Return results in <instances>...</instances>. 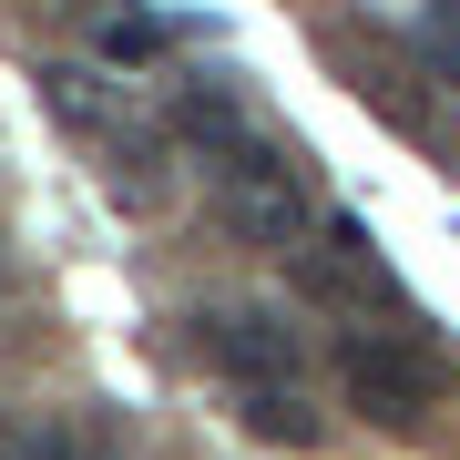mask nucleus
<instances>
[{
  "instance_id": "1",
  "label": "nucleus",
  "mask_w": 460,
  "mask_h": 460,
  "mask_svg": "<svg viewBox=\"0 0 460 460\" xmlns=\"http://www.w3.org/2000/svg\"><path fill=\"white\" fill-rule=\"evenodd\" d=\"M215 205L246 246H277L296 256L307 246V184H296V154H277L266 133H246L235 154H215Z\"/></svg>"
},
{
  "instance_id": "2",
  "label": "nucleus",
  "mask_w": 460,
  "mask_h": 460,
  "mask_svg": "<svg viewBox=\"0 0 460 460\" xmlns=\"http://www.w3.org/2000/svg\"><path fill=\"white\" fill-rule=\"evenodd\" d=\"M338 378H348V399H358L368 420H420L429 399H440V358L410 348V338H348Z\"/></svg>"
},
{
  "instance_id": "3",
  "label": "nucleus",
  "mask_w": 460,
  "mask_h": 460,
  "mask_svg": "<svg viewBox=\"0 0 460 460\" xmlns=\"http://www.w3.org/2000/svg\"><path fill=\"white\" fill-rule=\"evenodd\" d=\"M195 348H205V358L235 378V389L296 378V328H287L277 307H215V317H195Z\"/></svg>"
},
{
  "instance_id": "4",
  "label": "nucleus",
  "mask_w": 460,
  "mask_h": 460,
  "mask_svg": "<svg viewBox=\"0 0 460 460\" xmlns=\"http://www.w3.org/2000/svg\"><path fill=\"white\" fill-rule=\"evenodd\" d=\"M235 410H246L256 440H287V450H307L317 440V410L296 399V378H266V389H235Z\"/></svg>"
},
{
  "instance_id": "5",
  "label": "nucleus",
  "mask_w": 460,
  "mask_h": 460,
  "mask_svg": "<svg viewBox=\"0 0 460 460\" xmlns=\"http://www.w3.org/2000/svg\"><path fill=\"white\" fill-rule=\"evenodd\" d=\"M174 123H184V144H205V164H215V154H235V144L256 133V123H246V102L215 93V83H205V93H184V102H174Z\"/></svg>"
},
{
  "instance_id": "6",
  "label": "nucleus",
  "mask_w": 460,
  "mask_h": 460,
  "mask_svg": "<svg viewBox=\"0 0 460 460\" xmlns=\"http://www.w3.org/2000/svg\"><path fill=\"white\" fill-rule=\"evenodd\" d=\"M41 102H51V123H72V133H102V123H113V93H102L93 72H72V62L41 72Z\"/></svg>"
},
{
  "instance_id": "7",
  "label": "nucleus",
  "mask_w": 460,
  "mask_h": 460,
  "mask_svg": "<svg viewBox=\"0 0 460 460\" xmlns=\"http://www.w3.org/2000/svg\"><path fill=\"white\" fill-rule=\"evenodd\" d=\"M154 51H164V21L154 11H113L102 21V62H154Z\"/></svg>"
},
{
  "instance_id": "8",
  "label": "nucleus",
  "mask_w": 460,
  "mask_h": 460,
  "mask_svg": "<svg viewBox=\"0 0 460 460\" xmlns=\"http://www.w3.org/2000/svg\"><path fill=\"white\" fill-rule=\"evenodd\" d=\"M420 62L440 72V83H460V0H429V21H420Z\"/></svg>"
}]
</instances>
